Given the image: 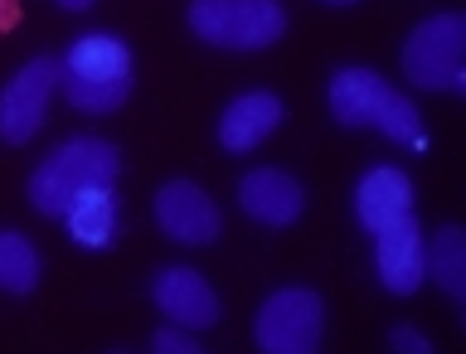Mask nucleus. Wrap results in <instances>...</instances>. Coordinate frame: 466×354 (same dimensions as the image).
<instances>
[{"label": "nucleus", "instance_id": "obj_1", "mask_svg": "<svg viewBox=\"0 0 466 354\" xmlns=\"http://www.w3.org/2000/svg\"><path fill=\"white\" fill-rule=\"evenodd\" d=\"M78 112L107 116L131 97V49L116 35H83L64 54V83H58Z\"/></svg>", "mask_w": 466, "mask_h": 354}, {"label": "nucleus", "instance_id": "obj_4", "mask_svg": "<svg viewBox=\"0 0 466 354\" xmlns=\"http://www.w3.org/2000/svg\"><path fill=\"white\" fill-rule=\"evenodd\" d=\"M461 49H466V20L461 15H432L422 20L403 44V78L422 93H466L461 78Z\"/></svg>", "mask_w": 466, "mask_h": 354}, {"label": "nucleus", "instance_id": "obj_13", "mask_svg": "<svg viewBox=\"0 0 466 354\" xmlns=\"http://www.w3.org/2000/svg\"><path fill=\"white\" fill-rule=\"evenodd\" d=\"M68 233L78 248H107L112 233H116V199H112V185H87L78 199L68 204Z\"/></svg>", "mask_w": 466, "mask_h": 354}, {"label": "nucleus", "instance_id": "obj_14", "mask_svg": "<svg viewBox=\"0 0 466 354\" xmlns=\"http://www.w3.org/2000/svg\"><path fill=\"white\" fill-rule=\"evenodd\" d=\"M379 93H384V78L374 68H340L330 78V116L340 126H370Z\"/></svg>", "mask_w": 466, "mask_h": 354}, {"label": "nucleus", "instance_id": "obj_9", "mask_svg": "<svg viewBox=\"0 0 466 354\" xmlns=\"http://www.w3.org/2000/svg\"><path fill=\"white\" fill-rule=\"evenodd\" d=\"M151 297L166 311V320H175L185 330H209L218 320V297L195 268H160Z\"/></svg>", "mask_w": 466, "mask_h": 354}, {"label": "nucleus", "instance_id": "obj_20", "mask_svg": "<svg viewBox=\"0 0 466 354\" xmlns=\"http://www.w3.org/2000/svg\"><path fill=\"white\" fill-rule=\"evenodd\" d=\"M20 15H25L20 0H0V35H10V29L20 25Z\"/></svg>", "mask_w": 466, "mask_h": 354}, {"label": "nucleus", "instance_id": "obj_5", "mask_svg": "<svg viewBox=\"0 0 466 354\" xmlns=\"http://www.w3.org/2000/svg\"><path fill=\"white\" fill-rule=\"evenodd\" d=\"M320 330H326V306L306 287L272 291L253 326L258 349H268V354H311L320 345Z\"/></svg>", "mask_w": 466, "mask_h": 354}, {"label": "nucleus", "instance_id": "obj_11", "mask_svg": "<svg viewBox=\"0 0 466 354\" xmlns=\"http://www.w3.org/2000/svg\"><path fill=\"white\" fill-rule=\"evenodd\" d=\"M277 126H282V102L272 93H243L224 107V116H218V141H224V151L248 156V151H258Z\"/></svg>", "mask_w": 466, "mask_h": 354}, {"label": "nucleus", "instance_id": "obj_12", "mask_svg": "<svg viewBox=\"0 0 466 354\" xmlns=\"http://www.w3.org/2000/svg\"><path fill=\"white\" fill-rule=\"evenodd\" d=\"M355 214L370 233H384L389 224H399L403 214H413V185L399 166H379L360 180L355 189Z\"/></svg>", "mask_w": 466, "mask_h": 354}, {"label": "nucleus", "instance_id": "obj_18", "mask_svg": "<svg viewBox=\"0 0 466 354\" xmlns=\"http://www.w3.org/2000/svg\"><path fill=\"white\" fill-rule=\"evenodd\" d=\"M151 349L156 354H199V340H195V330H185V326H170L166 330H156L151 335Z\"/></svg>", "mask_w": 466, "mask_h": 354}, {"label": "nucleus", "instance_id": "obj_19", "mask_svg": "<svg viewBox=\"0 0 466 354\" xmlns=\"http://www.w3.org/2000/svg\"><path fill=\"white\" fill-rule=\"evenodd\" d=\"M389 349H408V354H428L432 345H428V335H418V330H408V326H399V330H389Z\"/></svg>", "mask_w": 466, "mask_h": 354}, {"label": "nucleus", "instance_id": "obj_3", "mask_svg": "<svg viewBox=\"0 0 466 354\" xmlns=\"http://www.w3.org/2000/svg\"><path fill=\"white\" fill-rule=\"evenodd\" d=\"M189 29L214 49H268L287 35L282 0H189Z\"/></svg>", "mask_w": 466, "mask_h": 354}, {"label": "nucleus", "instance_id": "obj_10", "mask_svg": "<svg viewBox=\"0 0 466 354\" xmlns=\"http://www.w3.org/2000/svg\"><path fill=\"white\" fill-rule=\"evenodd\" d=\"M238 204L258 218V224L287 228V224L301 218L306 195H301V185L291 180L287 170H248L238 180Z\"/></svg>", "mask_w": 466, "mask_h": 354}, {"label": "nucleus", "instance_id": "obj_7", "mask_svg": "<svg viewBox=\"0 0 466 354\" xmlns=\"http://www.w3.org/2000/svg\"><path fill=\"white\" fill-rule=\"evenodd\" d=\"M156 224H160V233H166V238H175V243L204 248V243L218 238L224 218H218V204L204 195L199 185L170 180V185L156 195Z\"/></svg>", "mask_w": 466, "mask_h": 354}, {"label": "nucleus", "instance_id": "obj_8", "mask_svg": "<svg viewBox=\"0 0 466 354\" xmlns=\"http://www.w3.org/2000/svg\"><path fill=\"white\" fill-rule=\"evenodd\" d=\"M422 224L413 214H403L399 224H389L384 233H374V268H379V282L393 297H413L422 287Z\"/></svg>", "mask_w": 466, "mask_h": 354}, {"label": "nucleus", "instance_id": "obj_17", "mask_svg": "<svg viewBox=\"0 0 466 354\" xmlns=\"http://www.w3.org/2000/svg\"><path fill=\"white\" fill-rule=\"evenodd\" d=\"M39 287V253L25 233H0V291H15V297H29Z\"/></svg>", "mask_w": 466, "mask_h": 354}, {"label": "nucleus", "instance_id": "obj_22", "mask_svg": "<svg viewBox=\"0 0 466 354\" xmlns=\"http://www.w3.org/2000/svg\"><path fill=\"white\" fill-rule=\"evenodd\" d=\"M326 5H355V0H326Z\"/></svg>", "mask_w": 466, "mask_h": 354}, {"label": "nucleus", "instance_id": "obj_6", "mask_svg": "<svg viewBox=\"0 0 466 354\" xmlns=\"http://www.w3.org/2000/svg\"><path fill=\"white\" fill-rule=\"evenodd\" d=\"M58 83H64V58H54V54L29 58L5 83V93H0V141L25 146L35 137L44 112H49V97L58 93Z\"/></svg>", "mask_w": 466, "mask_h": 354}, {"label": "nucleus", "instance_id": "obj_21", "mask_svg": "<svg viewBox=\"0 0 466 354\" xmlns=\"http://www.w3.org/2000/svg\"><path fill=\"white\" fill-rule=\"evenodd\" d=\"M58 5H64V10H87L93 0H58Z\"/></svg>", "mask_w": 466, "mask_h": 354}, {"label": "nucleus", "instance_id": "obj_2", "mask_svg": "<svg viewBox=\"0 0 466 354\" xmlns=\"http://www.w3.org/2000/svg\"><path fill=\"white\" fill-rule=\"evenodd\" d=\"M116 170H122V156H116L112 141H102V137L64 141L35 170V180H29V204H35L44 218H64L68 204L78 199L87 185H116Z\"/></svg>", "mask_w": 466, "mask_h": 354}, {"label": "nucleus", "instance_id": "obj_15", "mask_svg": "<svg viewBox=\"0 0 466 354\" xmlns=\"http://www.w3.org/2000/svg\"><path fill=\"white\" fill-rule=\"evenodd\" d=\"M422 277H432L451 301H466V238L457 224H442L437 238L422 248Z\"/></svg>", "mask_w": 466, "mask_h": 354}, {"label": "nucleus", "instance_id": "obj_16", "mask_svg": "<svg viewBox=\"0 0 466 354\" xmlns=\"http://www.w3.org/2000/svg\"><path fill=\"white\" fill-rule=\"evenodd\" d=\"M370 126H379L389 141H399V146H418V151H428V137H422V116H418V107H413V102H408L403 93H393L389 83H384V93H379V102H374Z\"/></svg>", "mask_w": 466, "mask_h": 354}]
</instances>
